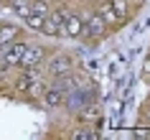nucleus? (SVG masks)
Segmentation results:
<instances>
[{"mask_svg":"<svg viewBox=\"0 0 150 140\" xmlns=\"http://www.w3.org/2000/svg\"><path fill=\"white\" fill-rule=\"evenodd\" d=\"M74 69H76V61H74L71 54H66V51H59V54H54V56H46V61H43V71H46V77H51V79L74 74Z\"/></svg>","mask_w":150,"mask_h":140,"instance_id":"nucleus-1","label":"nucleus"},{"mask_svg":"<svg viewBox=\"0 0 150 140\" xmlns=\"http://www.w3.org/2000/svg\"><path fill=\"white\" fill-rule=\"evenodd\" d=\"M71 10L69 8H51V13L46 16V21H43V26H41V31L43 36H48V38H61L64 36V26H66V18H69Z\"/></svg>","mask_w":150,"mask_h":140,"instance_id":"nucleus-2","label":"nucleus"},{"mask_svg":"<svg viewBox=\"0 0 150 140\" xmlns=\"http://www.w3.org/2000/svg\"><path fill=\"white\" fill-rule=\"evenodd\" d=\"M25 46H28V41H10V43H5L3 46V51H0V66L3 69H18V64H21V59H23L25 54Z\"/></svg>","mask_w":150,"mask_h":140,"instance_id":"nucleus-3","label":"nucleus"},{"mask_svg":"<svg viewBox=\"0 0 150 140\" xmlns=\"http://www.w3.org/2000/svg\"><path fill=\"white\" fill-rule=\"evenodd\" d=\"M46 56H48V46H43V43H28L23 59H21V64H18V69H33V66H41V64L46 61Z\"/></svg>","mask_w":150,"mask_h":140,"instance_id":"nucleus-4","label":"nucleus"},{"mask_svg":"<svg viewBox=\"0 0 150 140\" xmlns=\"http://www.w3.org/2000/svg\"><path fill=\"white\" fill-rule=\"evenodd\" d=\"M107 33H110V26L102 21L99 13H92L89 18H84V36H81V38H87V41H102Z\"/></svg>","mask_w":150,"mask_h":140,"instance_id":"nucleus-5","label":"nucleus"},{"mask_svg":"<svg viewBox=\"0 0 150 140\" xmlns=\"http://www.w3.org/2000/svg\"><path fill=\"white\" fill-rule=\"evenodd\" d=\"M41 102H43V107L46 109H61L64 102H66V94L59 89V87H46L43 89V94H41Z\"/></svg>","mask_w":150,"mask_h":140,"instance_id":"nucleus-6","label":"nucleus"},{"mask_svg":"<svg viewBox=\"0 0 150 140\" xmlns=\"http://www.w3.org/2000/svg\"><path fill=\"white\" fill-rule=\"evenodd\" d=\"M97 13L102 16L104 23L110 26V31H117L120 26H125V23H122V18L115 13V8H112V3H110V0H102V3L97 5Z\"/></svg>","mask_w":150,"mask_h":140,"instance_id":"nucleus-7","label":"nucleus"},{"mask_svg":"<svg viewBox=\"0 0 150 140\" xmlns=\"http://www.w3.org/2000/svg\"><path fill=\"white\" fill-rule=\"evenodd\" d=\"M64 36H69V38H81L84 36V18L79 13H69L66 26H64Z\"/></svg>","mask_w":150,"mask_h":140,"instance_id":"nucleus-8","label":"nucleus"},{"mask_svg":"<svg viewBox=\"0 0 150 140\" xmlns=\"http://www.w3.org/2000/svg\"><path fill=\"white\" fill-rule=\"evenodd\" d=\"M99 117H102L99 104H84V107L79 109L76 120H79V122H92V125H97V122H99Z\"/></svg>","mask_w":150,"mask_h":140,"instance_id":"nucleus-9","label":"nucleus"},{"mask_svg":"<svg viewBox=\"0 0 150 140\" xmlns=\"http://www.w3.org/2000/svg\"><path fill=\"white\" fill-rule=\"evenodd\" d=\"M21 38V28H18L16 23H3L0 26V46H5V43H10V41Z\"/></svg>","mask_w":150,"mask_h":140,"instance_id":"nucleus-10","label":"nucleus"},{"mask_svg":"<svg viewBox=\"0 0 150 140\" xmlns=\"http://www.w3.org/2000/svg\"><path fill=\"white\" fill-rule=\"evenodd\" d=\"M71 138H79V140H97V138H99V130H97V125H89V127H74Z\"/></svg>","mask_w":150,"mask_h":140,"instance_id":"nucleus-11","label":"nucleus"},{"mask_svg":"<svg viewBox=\"0 0 150 140\" xmlns=\"http://www.w3.org/2000/svg\"><path fill=\"white\" fill-rule=\"evenodd\" d=\"M10 10H13L18 18H25L31 13V0H10Z\"/></svg>","mask_w":150,"mask_h":140,"instance_id":"nucleus-12","label":"nucleus"},{"mask_svg":"<svg viewBox=\"0 0 150 140\" xmlns=\"http://www.w3.org/2000/svg\"><path fill=\"white\" fill-rule=\"evenodd\" d=\"M110 3H112V8H115V13L122 18V23H127L130 21V3L127 0H110Z\"/></svg>","mask_w":150,"mask_h":140,"instance_id":"nucleus-13","label":"nucleus"},{"mask_svg":"<svg viewBox=\"0 0 150 140\" xmlns=\"http://www.w3.org/2000/svg\"><path fill=\"white\" fill-rule=\"evenodd\" d=\"M51 3L48 0H31V13H36V16H41V18H46L48 13H51Z\"/></svg>","mask_w":150,"mask_h":140,"instance_id":"nucleus-14","label":"nucleus"},{"mask_svg":"<svg viewBox=\"0 0 150 140\" xmlns=\"http://www.w3.org/2000/svg\"><path fill=\"white\" fill-rule=\"evenodd\" d=\"M132 135L135 138H142V140H150V127H137Z\"/></svg>","mask_w":150,"mask_h":140,"instance_id":"nucleus-15","label":"nucleus"},{"mask_svg":"<svg viewBox=\"0 0 150 140\" xmlns=\"http://www.w3.org/2000/svg\"><path fill=\"white\" fill-rule=\"evenodd\" d=\"M8 3H10V0H8Z\"/></svg>","mask_w":150,"mask_h":140,"instance_id":"nucleus-16","label":"nucleus"}]
</instances>
